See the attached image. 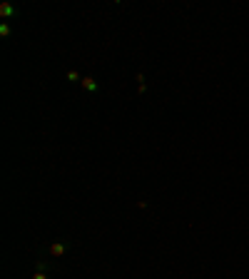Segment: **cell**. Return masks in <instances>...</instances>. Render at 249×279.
I'll use <instances>...</instances> for the list:
<instances>
[{
  "label": "cell",
  "mask_w": 249,
  "mask_h": 279,
  "mask_svg": "<svg viewBox=\"0 0 249 279\" xmlns=\"http://www.w3.org/2000/svg\"><path fill=\"white\" fill-rule=\"evenodd\" d=\"M48 254L53 257V260H60V257H65L67 254V242H53L50 247H48Z\"/></svg>",
  "instance_id": "obj_1"
},
{
  "label": "cell",
  "mask_w": 249,
  "mask_h": 279,
  "mask_svg": "<svg viewBox=\"0 0 249 279\" xmlns=\"http://www.w3.org/2000/svg\"><path fill=\"white\" fill-rule=\"evenodd\" d=\"M33 279H50V277H48L45 272H35V274H33Z\"/></svg>",
  "instance_id": "obj_7"
},
{
  "label": "cell",
  "mask_w": 249,
  "mask_h": 279,
  "mask_svg": "<svg viewBox=\"0 0 249 279\" xmlns=\"http://www.w3.org/2000/svg\"><path fill=\"white\" fill-rule=\"evenodd\" d=\"M13 33V28H10V23H0V37H8Z\"/></svg>",
  "instance_id": "obj_6"
},
{
  "label": "cell",
  "mask_w": 249,
  "mask_h": 279,
  "mask_svg": "<svg viewBox=\"0 0 249 279\" xmlns=\"http://www.w3.org/2000/svg\"><path fill=\"white\" fill-rule=\"evenodd\" d=\"M80 85H82V90H85V93H90V95L100 93V82H97V80H95V77H93V75H85Z\"/></svg>",
  "instance_id": "obj_3"
},
{
  "label": "cell",
  "mask_w": 249,
  "mask_h": 279,
  "mask_svg": "<svg viewBox=\"0 0 249 279\" xmlns=\"http://www.w3.org/2000/svg\"><path fill=\"white\" fill-rule=\"evenodd\" d=\"M48 269H50V262H48V260H38V262H35V272H45V274H48Z\"/></svg>",
  "instance_id": "obj_5"
},
{
  "label": "cell",
  "mask_w": 249,
  "mask_h": 279,
  "mask_svg": "<svg viewBox=\"0 0 249 279\" xmlns=\"http://www.w3.org/2000/svg\"><path fill=\"white\" fill-rule=\"evenodd\" d=\"M65 80H67L70 85H75V82H82V75L77 73V70H67V73H65Z\"/></svg>",
  "instance_id": "obj_4"
},
{
  "label": "cell",
  "mask_w": 249,
  "mask_h": 279,
  "mask_svg": "<svg viewBox=\"0 0 249 279\" xmlns=\"http://www.w3.org/2000/svg\"><path fill=\"white\" fill-rule=\"evenodd\" d=\"M18 15H20L18 5H13V3H0V18H3V20L18 18Z\"/></svg>",
  "instance_id": "obj_2"
}]
</instances>
